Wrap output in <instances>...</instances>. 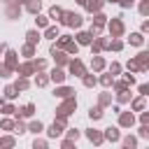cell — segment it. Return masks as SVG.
I'll use <instances>...</instances> for the list:
<instances>
[{
  "label": "cell",
  "mask_w": 149,
  "mask_h": 149,
  "mask_svg": "<svg viewBox=\"0 0 149 149\" xmlns=\"http://www.w3.org/2000/svg\"><path fill=\"white\" fill-rule=\"evenodd\" d=\"M12 2H16V5H23V2H26V0H12Z\"/></svg>",
  "instance_id": "680465c9"
},
{
  "label": "cell",
  "mask_w": 149,
  "mask_h": 149,
  "mask_svg": "<svg viewBox=\"0 0 149 149\" xmlns=\"http://www.w3.org/2000/svg\"><path fill=\"white\" fill-rule=\"evenodd\" d=\"M119 72H121V65L119 63H112L109 65V74H119Z\"/></svg>",
  "instance_id": "681fc988"
},
{
  "label": "cell",
  "mask_w": 149,
  "mask_h": 149,
  "mask_svg": "<svg viewBox=\"0 0 149 149\" xmlns=\"http://www.w3.org/2000/svg\"><path fill=\"white\" fill-rule=\"evenodd\" d=\"M102 137H105V140H109V142H116V140L121 137V133H119V128H114V126H109V128H105V133H102Z\"/></svg>",
  "instance_id": "8fae6325"
},
{
  "label": "cell",
  "mask_w": 149,
  "mask_h": 149,
  "mask_svg": "<svg viewBox=\"0 0 149 149\" xmlns=\"http://www.w3.org/2000/svg\"><path fill=\"white\" fill-rule=\"evenodd\" d=\"M105 21H107V16H105V14H100V12H95V19H93V26H105Z\"/></svg>",
  "instance_id": "d590c367"
},
{
  "label": "cell",
  "mask_w": 149,
  "mask_h": 149,
  "mask_svg": "<svg viewBox=\"0 0 149 149\" xmlns=\"http://www.w3.org/2000/svg\"><path fill=\"white\" fill-rule=\"evenodd\" d=\"M128 70H130V72H140V65L135 63V58H133V61H128Z\"/></svg>",
  "instance_id": "c3c4849f"
},
{
  "label": "cell",
  "mask_w": 149,
  "mask_h": 149,
  "mask_svg": "<svg viewBox=\"0 0 149 149\" xmlns=\"http://www.w3.org/2000/svg\"><path fill=\"white\" fill-rule=\"evenodd\" d=\"M112 81H114V74H102L100 77V84L102 86H112Z\"/></svg>",
  "instance_id": "ab89813d"
},
{
  "label": "cell",
  "mask_w": 149,
  "mask_h": 149,
  "mask_svg": "<svg viewBox=\"0 0 149 149\" xmlns=\"http://www.w3.org/2000/svg\"><path fill=\"white\" fill-rule=\"evenodd\" d=\"M109 102H112V95H109V93H100L98 105H100V107H105V105H109Z\"/></svg>",
  "instance_id": "836d02e7"
},
{
  "label": "cell",
  "mask_w": 149,
  "mask_h": 149,
  "mask_svg": "<svg viewBox=\"0 0 149 149\" xmlns=\"http://www.w3.org/2000/svg\"><path fill=\"white\" fill-rule=\"evenodd\" d=\"M77 2H79V5H84V2H86V0H77Z\"/></svg>",
  "instance_id": "94428289"
},
{
  "label": "cell",
  "mask_w": 149,
  "mask_h": 149,
  "mask_svg": "<svg viewBox=\"0 0 149 149\" xmlns=\"http://www.w3.org/2000/svg\"><path fill=\"white\" fill-rule=\"evenodd\" d=\"M121 47H123V42H121V40H112V42H107V47H105V49H112V51H121Z\"/></svg>",
  "instance_id": "f1b7e54d"
},
{
  "label": "cell",
  "mask_w": 149,
  "mask_h": 149,
  "mask_svg": "<svg viewBox=\"0 0 149 149\" xmlns=\"http://www.w3.org/2000/svg\"><path fill=\"white\" fill-rule=\"evenodd\" d=\"M49 79H51V81H56V84H63V81H65V72H63L61 68H54V70H51V74H49Z\"/></svg>",
  "instance_id": "9a60e30c"
},
{
  "label": "cell",
  "mask_w": 149,
  "mask_h": 149,
  "mask_svg": "<svg viewBox=\"0 0 149 149\" xmlns=\"http://www.w3.org/2000/svg\"><path fill=\"white\" fill-rule=\"evenodd\" d=\"M63 130H65V119H58L56 116V121L51 123V128L47 130V135L49 137H58V135H63Z\"/></svg>",
  "instance_id": "5b68a950"
},
{
  "label": "cell",
  "mask_w": 149,
  "mask_h": 149,
  "mask_svg": "<svg viewBox=\"0 0 149 149\" xmlns=\"http://www.w3.org/2000/svg\"><path fill=\"white\" fill-rule=\"evenodd\" d=\"M51 56H54V61L58 63V65H68V56H65V51H61L58 47H51Z\"/></svg>",
  "instance_id": "ba28073f"
},
{
  "label": "cell",
  "mask_w": 149,
  "mask_h": 149,
  "mask_svg": "<svg viewBox=\"0 0 149 149\" xmlns=\"http://www.w3.org/2000/svg\"><path fill=\"white\" fill-rule=\"evenodd\" d=\"M77 137H79V130H74V128H70V130H68V140H72V142H77Z\"/></svg>",
  "instance_id": "7dc6e473"
},
{
  "label": "cell",
  "mask_w": 149,
  "mask_h": 149,
  "mask_svg": "<svg viewBox=\"0 0 149 149\" xmlns=\"http://www.w3.org/2000/svg\"><path fill=\"white\" fill-rule=\"evenodd\" d=\"M91 40H93L91 33H79L77 35V44H91Z\"/></svg>",
  "instance_id": "ffe728a7"
},
{
  "label": "cell",
  "mask_w": 149,
  "mask_h": 149,
  "mask_svg": "<svg viewBox=\"0 0 149 149\" xmlns=\"http://www.w3.org/2000/svg\"><path fill=\"white\" fill-rule=\"evenodd\" d=\"M72 93H74V91H72L70 86H61V88H56V93H54V95H56V98H70Z\"/></svg>",
  "instance_id": "d6986e66"
},
{
  "label": "cell",
  "mask_w": 149,
  "mask_h": 149,
  "mask_svg": "<svg viewBox=\"0 0 149 149\" xmlns=\"http://www.w3.org/2000/svg\"><path fill=\"white\" fill-rule=\"evenodd\" d=\"M54 47H58V49H65L68 54H77V49H79V44L70 40V35H58V42H56Z\"/></svg>",
  "instance_id": "7a4b0ae2"
},
{
  "label": "cell",
  "mask_w": 149,
  "mask_h": 149,
  "mask_svg": "<svg viewBox=\"0 0 149 149\" xmlns=\"http://www.w3.org/2000/svg\"><path fill=\"white\" fill-rule=\"evenodd\" d=\"M0 51H5V44H2V42H0Z\"/></svg>",
  "instance_id": "91938a15"
},
{
  "label": "cell",
  "mask_w": 149,
  "mask_h": 149,
  "mask_svg": "<svg viewBox=\"0 0 149 149\" xmlns=\"http://www.w3.org/2000/svg\"><path fill=\"white\" fill-rule=\"evenodd\" d=\"M5 14H7V19H16V16L21 14V7H19L16 2H12V0H9V5H7V12H5Z\"/></svg>",
  "instance_id": "4fadbf2b"
},
{
  "label": "cell",
  "mask_w": 149,
  "mask_h": 149,
  "mask_svg": "<svg viewBox=\"0 0 149 149\" xmlns=\"http://www.w3.org/2000/svg\"><path fill=\"white\" fill-rule=\"evenodd\" d=\"M58 21H61V23H65V26H70V28H79V26H81V16H79V14H74V12H63Z\"/></svg>",
  "instance_id": "3957f363"
},
{
  "label": "cell",
  "mask_w": 149,
  "mask_h": 149,
  "mask_svg": "<svg viewBox=\"0 0 149 149\" xmlns=\"http://www.w3.org/2000/svg\"><path fill=\"white\" fill-rule=\"evenodd\" d=\"M88 116H91L93 121H98V119L102 116V107H100V105H98V107H91V109H88Z\"/></svg>",
  "instance_id": "4316f807"
},
{
  "label": "cell",
  "mask_w": 149,
  "mask_h": 149,
  "mask_svg": "<svg viewBox=\"0 0 149 149\" xmlns=\"http://www.w3.org/2000/svg\"><path fill=\"white\" fill-rule=\"evenodd\" d=\"M135 144H137V140H135L133 135H128V137H123V147H128V149H133Z\"/></svg>",
  "instance_id": "b9f144b4"
},
{
  "label": "cell",
  "mask_w": 149,
  "mask_h": 149,
  "mask_svg": "<svg viewBox=\"0 0 149 149\" xmlns=\"http://www.w3.org/2000/svg\"><path fill=\"white\" fill-rule=\"evenodd\" d=\"M133 109H135V112L144 109V95H140V98H135V100H133Z\"/></svg>",
  "instance_id": "e575fe53"
},
{
  "label": "cell",
  "mask_w": 149,
  "mask_h": 149,
  "mask_svg": "<svg viewBox=\"0 0 149 149\" xmlns=\"http://www.w3.org/2000/svg\"><path fill=\"white\" fill-rule=\"evenodd\" d=\"M91 68H93L95 72H100V70L105 68V58H100L98 54H93V61H91Z\"/></svg>",
  "instance_id": "ac0fdd59"
},
{
  "label": "cell",
  "mask_w": 149,
  "mask_h": 149,
  "mask_svg": "<svg viewBox=\"0 0 149 149\" xmlns=\"http://www.w3.org/2000/svg\"><path fill=\"white\" fill-rule=\"evenodd\" d=\"M16 95H19L16 86H14V84H9V86L5 88V98H7V100H12V98H16Z\"/></svg>",
  "instance_id": "d4e9b609"
},
{
  "label": "cell",
  "mask_w": 149,
  "mask_h": 149,
  "mask_svg": "<svg viewBox=\"0 0 149 149\" xmlns=\"http://www.w3.org/2000/svg\"><path fill=\"white\" fill-rule=\"evenodd\" d=\"M144 42V37H142V33H133L130 35V44H135V47H140Z\"/></svg>",
  "instance_id": "d6a6232c"
},
{
  "label": "cell",
  "mask_w": 149,
  "mask_h": 149,
  "mask_svg": "<svg viewBox=\"0 0 149 149\" xmlns=\"http://www.w3.org/2000/svg\"><path fill=\"white\" fill-rule=\"evenodd\" d=\"M14 70H16V72H19L21 77H30V74L35 72V65H33V61H30V63H23V65H16Z\"/></svg>",
  "instance_id": "9c48e42d"
},
{
  "label": "cell",
  "mask_w": 149,
  "mask_h": 149,
  "mask_svg": "<svg viewBox=\"0 0 149 149\" xmlns=\"http://www.w3.org/2000/svg\"><path fill=\"white\" fill-rule=\"evenodd\" d=\"M28 130H30V133H35V135H40V133L44 130V126H42V121H33V123L28 126Z\"/></svg>",
  "instance_id": "83f0119b"
},
{
  "label": "cell",
  "mask_w": 149,
  "mask_h": 149,
  "mask_svg": "<svg viewBox=\"0 0 149 149\" xmlns=\"http://www.w3.org/2000/svg\"><path fill=\"white\" fill-rule=\"evenodd\" d=\"M0 147H14V137H0Z\"/></svg>",
  "instance_id": "f6af8a7d"
},
{
  "label": "cell",
  "mask_w": 149,
  "mask_h": 149,
  "mask_svg": "<svg viewBox=\"0 0 149 149\" xmlns=\"http://www.w3.org/2000/svg\"><path fill=\"white\" fill-rule=\"evenodd\" d=\"M112 84H114V88H116V93H119V91H126V88L130 86V84H128L126 79H123V81H112Z\"/></svg>",
  "instance_id": "60d3db41"
},
{
  "label": "cell",
  "mask_w": 149,
  "mask_h": 149,
  "mask_svg": "<svg viewBox=\"0 0 149 149\" xmlns=\"http://www.w3.org/2000/svg\"><path fill=\"white\" fill-rule=\"evenodd\" d=\"M135 63L140 65V72H147V68H149V54H147V51H142V54H137V58H135Z\"/></svg>",
  "instance_id": "30bf717a"
},
{
  "label": "cell",
  "mask_w": 149,
  "mask_h": 149,
  "mask_svg": "<svg viewBox=\"0 0 149 149\" xmlns=\"http://www.w3.org/2000/svg\"><path fill=\"white\" fill-rule=\"evenodd\" d=\"M81 81H84V86H88V88H91V86H93L98 79H95L93 74H86V72H84V74H81Z\"/></svg>",
  "instance_id": "f546056e"
},
{
  "label": "cell",
  "mask_w": 149,
  "mask_h": 149,
  "mask_svg": "<svg viewBox=\"0 0 149 149\" xmlns=\"http://www.w3.org/2000/svg\"><path fill=\"white\" fill-rule=\"evenodd\" d=\"M105 47H107V40H102V37H98V40H91V51H93V54H100Z\"/></svg>",
  "instance_id": "5bb4252c"
},
{
  "label": "cell",
  "mask_w": 149,
  "mask_h": 149,
  "mask_svg": "<svg viewBox=\"0 0 149 149\" xmlns=\"http://www.w3.org/2000/svg\"><path fill=\"white\" fill-rule=\"evenodd\" d=\"M21 54H23V56H28V58H30V56H33V54H35V44H26V47H23V49H21Z\"/></svg>",
  "instance_id": "74e56055"
},
{
  "label": "cell",
  "mask_w": 149,
  "mask_h": 149,
  "mask_svg": "<svg viewBox=\"0 0 149 149\" xmlns=\"http://www.w3.org/2000/svg\"><path fill=\"white\" fill-rule=\"evenodd\" d=\"M2 130H14V121L12 119H5L2 121Z\"/></svg>",
  "instance_id": "bcb514c9"
},
{
  "label": "cell",
  "mask_w": 149,
  "mask_h": 149,
  "mask_svg": "<svg viewBox=\"0 0 149 149\" xmlns=\"http://www.w3.org/2000/svg\"><path fill=\"white\" fill-rule=\"evenodd\" d=\"M26 37H28V44H37V42H40V33H37V30H28Z\"/></svg>",
  "instance_id": "603a6c76"
},
{
  "label": "cell",
  "mask_w": 149,
  "mask_h": 149,
  "mask_svg": "<svg viewBox=\"0 0 149 149\" xmlns=\"http://www.w3.org/2000/svg\"><path fill=\"white\" fill-rule=\"evenodd\" d=\"M5 65H7V68H12V70L19 65V63H16V51H7V63H5Z\"/></svg>",
  "instance_id": "44dd1931"
},
{
  "label": "cell",
  "mask_w": 149,
  "mask_h": 149,
  "mask_svg": "<svg viewBox=\"0 0 149 149\" xmlns=\"http://www.w3.org/2000/svg\"><path fill=\"white\" fill-rule=\"evenodd\" d=\"M140 93L147 95V93H149V86H147V84H140Z\"/></svg>",
  "instance_id": "11a10c76"
},
{
  "label": "cell",
  "mask_w": 149,
  "mask_h": 149,
  "mask_svg": "<svg viewBox=\"0 0 149 149\" xmlns=\"http://www.w3.org/2000/svg\"><path fill=\"white\" fill-rule=\"evenodd\" d=\"M33 65H35V72H42L47 68V61L44 58H37V61H33Z\"/></svg>",
  "instance_id": "8d00e7d4"
},
{
  "label": "cell",
  "mask_w": 149,
  "mask_h": 149,
  "mask_svg": "<svg viewBox=\"0 0 149 149\" xmlns=\"http://www.w3.org/2000/svg\"><path fill=\"white\" fill-rule=\"evenodd\" d=\"M140 14H142V16L149 14V0H142V2H140Z\"/></svg>",
  "instance_id": "7bdbcfd3"
},
{
  "label": "cell",
  "mask_w": 149,
  "mask_h": 149,
  "mask_svg": "<svg viewBox=\"0 0 149 149\" xmlns=\"http://www.w3.org/2000/svg\"><path fill=\"white\" fill-rule=\"evenodd\" d=\"M140 121H142V123H147V121H149V114H147V112H142V116H140Z\"/></svg>",
  "instance_id": "9f6ffc18"
},
{
  "label": "cell",
  "mask_w": 149,
  "mask_h": 149,
  "mask_svg": "<svg viewBox=\"0 0 149 149\" xmlns=\"http://www.w3.org/2000/svg\"><path fill=\"white\" fill-rule=\"evenodd\" d=\"M35 23H37L40 28H47V26H49V16H42V14L37 12V14H35Z\"/></svg>",
  "instance_id": "7402d4cb"
},
{
  "label": "cell",
  "mask_w": 149,
  "mask_h": 149,
  "mask_svg": "<svg viewBox=\"0 0 149 149\" xmlns=\"http://www.w3.org/2000/svg\"><path fill=\"white\" fill-rule=\"evenodd\" d=\"M44 35H47L49 40H56V37H58V28H56V26H47V33H44Z\"/></svg>",
  "instance_id": "1f68e13d"
},
{
  "label": "cell",
  "mask_w": 149,
  "mask_h": 149,
  "mask_svg": "<svg viewBox=\"0 0 149 149\" xmlns=\"http://www.w3.org/2000/svg\"><path fill=\"white\" fill-rule=\"evenodd\" d=\"M107 28H109V35H112V37H121V35H123V30H126L121 19H112V21L107 23Z\"/></svg>",
  "instance_id": "277c9868"
},
{
  "label": "cell",
  "mask_w": 149,
  "mask_h": 149,
  "mask_svg": "<svg viewBox=\"0 0 149 149\" xmlns=\"http://www.w3.org/2000/svg\"><path fill=\"white\" fill-rule=\"evenodd\" d=\"M140 137H149V128H147V123H142V128H140Z\"/></svg>",
  "instance_id": "f5cc1de1"
},
{
  "label": "cell",
  "mask_w": 149,
  "mask_h": 149,
  "mask_svg": "<svg viewBox=\"0 0 149 149\" xmlns=\"http://www.w3.org/2000/svg\"><path fill=\"white\" fill-rule=\"evenodd\" d=\"M61 14H63V9H61V7H56V5L49 9V19H56V21H58V19H61Z\"/></svg>",
  "instance_id": "4dcf8cb0"
},
{
  "label": "cell",
  "mask_w": 149,
  "mask_h": 149,
  "mask_svg": "<svg viewBox=\"0 0 149 149\" xmlns=\"http://www.w3.org/2000/svg\"><path fill=\"white\" fill-rule=\"evenodd\" d=\"M33 112H35V105H23L19 109V116H33Z\"/></svg>",
  "instance_id": "484cf974"
},
{
  "label": "cell",
  "mask_w": 149,
  "mask_h": 149,
  "mask_svg": "<svg viewBox=\"0 0 149 149\" xmlns=\"http://www.w3.org/2000/svg\"><path fill=\"white\" fill-rule=\"evenodd\" d=\"M23 5H26V9H28L30 14H37V12H40V7H42V0H26Z\"/></svg>",
  "instance_id": "2e32d148"
},
{
  "label": "cell",
  "mask_w": 149,
  "mask_h": 149,
  "mask_svg": "<svg viewBox=\"0 0 149 149\" xmlns=\"http://www.w3.org/2000/svg\"><path fill=\"white\" fill-rule=\"evenodd\" d=\"M14 86H16V91H26V88L30 86V84H28V77H19Z\"/></svg>",
  "instance_id": "cb8c5ba5"
},
{
  "label": "cell",
  "mask_w": 149,
  "mask_h": 149,
  "mask_svg": "<svg viewBox=\"0 0 149 149\" xmlns=\"http://www.w3.org/2000/svg\"><path fill=\"white\" fill-rule=\"evenodd\" d=\"M12 74V68H7V65H0V77H9Z\"/></svg>",
  "instance_id": "f907efd6"
},
{
  "label": "cell",
  "mask_w": 149,
  "mask_h": 149,
  "mask_svg": "<svg viewBox=\"0 0 149 149\" xmlns=\"http://www.w3.org/2000/svg\"><path fill=\"white\" fill-rule=\"evenodd\" d=\"M130 100V93H128V88L126 91H119V102H128Z\"/></svg>",
  "instance_id": "ee69618b"
},
{
  "label": "cell",
  "mask_w": 149,
  "mask_h": 149,
  "mask_svg": "<svg viewBox=\"0 0 149 149\" xmlns=\"http://www.w3.org/2000/svg\"><path fill=\"white\" fill-rule=\"evenodd\" d=\"M109 2H119V0H109Z\"/></svg>",
  "instance_id": "6125c7cd"
},
{
  "label": "cell",
  "mask_w": 149,
  "mask_h": 149,
  "mask_svg": "<svg viewBox=\"0 0 149 149\" xmlns=\"http://www.w3.org/2000/svg\"><path fill=\"white\" fill-rule=\"evenodd\" d=\"M63 100H65V102H63V105L56 109V116H58V119H68V116L74 112V107H77V100H74V95H70V98H63Z\"/></svg>",
  "instance_id": "6da1fadb"
},
{
  "label": "cell",
  "mask_w": 149,
  "mask_h": 149,
  "mask_svg": "<svg viewBox=\"0 0 149 149\" xmlns=\"http://www.w3.org/2000/svg\"><path fill=\"white\" fill-rule=\"evenodd\" d=\"M86 137H88V140H91V142H93V144H100V142H102V140H105V137H102V133H100V130H86Z\"/></svg>",
  "instance_id": "e0dca14e"
},
{
  "label": "cell",
  "mask_w": 149,
  "mask_h": 149,
  "mask_svg": "<svg viewBox=\"0 0 149 149\" xmlns=\"http://www.w3.org/2000/svg\"><path fill=\"white\" fill-rule=\"evenodd\" d=\"M33 147H35V149H37V147H40V149H44V147H47V142H44V140H35V142H33Z\"/></svg>",
  "instance_id": "db71d44e"
},
{
  "label": "cell",
  "mask_w": 149,
  "mask_h": 149,
  "mask_svg": "<svg viewBox=\"0 0 149 149\" xmlns=\"http://www.w3.org/2000/svg\"><path fill=\"white\" fill-rule=\"evenodd\" d=\"M35 84H37V86H47V84H49V77H47V74H37V77H35Z\"/></svg>",
  "instance_id": "f35d334b"
},
{
  "label": "cell",
  "mask_w": 149,
  "mask_h": 149,
  "mask_svg": "<svg viewBox=\"0 0 149 149\" xmlns=\"http://www.w3.org/2000/svg\"><path fill=\"white\" fill-rule=\"evenodd\" d=\"M12 112H16V109H14L12 105H5V102H2V114H12Z\"/></svg>",
  "instance_id": "816d5d0a"
},
{
  "label": "cell",
  "mask_w": 149,
  "mask_h": 149,
  "mask_svg": "<svg viewBox=\"0 0 149 149\" xmlns=\"http://www.w3.org/2000/svg\"><path fill=\"white\" fill-rule=\"evenodd\" d=\"M72 147V140H63V149H70Z\"/></svg>",
  "instance_id": "6f0895ef"
},
{
  "label": "cell",
  "mask_w": 149,
  "mask_h": 149,
  "mask_svg": "<svg viewBox=\"0 0 149 149\" xmlns=\"http://www.w3.org/2000/svg\"><path fill=\"white\" fill-rule=\"evenodd\" d=\"M133 123H135V114H133V112H119V126L130 128Z\"/></svg>",
  "instance_id": "52a82bcc"
},
{
  "label": "cell",
  "mask_w": 149,
  "mask_h": 149,
  "mask_svg": "<svg viewBox=\"0 0 149 149\" xmlns=\"http://www.w3.org/2000/svg\"><path fill=\"white\" fill-rule=\"evenodd\" d=\"M68 68H70V72H72L74 77H81V74L86 72V68H84V63H81L79 58H74V61H68Z\"/></svg>",
  "instance_id": "8992f818"
},
{
  "label": "cell",
  "mask_w": 149,
  "mask_h": 149,
  "mask_svg": "<svg viewBox=\"0 0 149 149\" xmlns=\"http://www.w3.org/2000/svg\"><path fill=\"white\" fill-rule=\"evenodd\" d=\"M84 5H86V9H88L91 14H95V12H100V9H102V5H105V0H86Z\"/></svg>",
  "instance_id": "7c38bea8"
}]
</instances>
